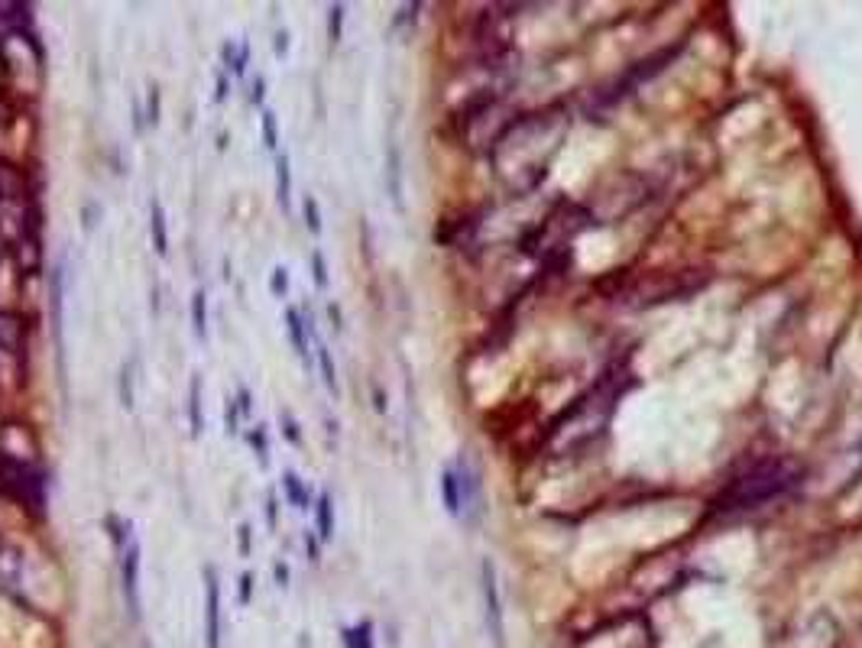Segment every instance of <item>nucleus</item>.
Listing matches in <instances>:
<instances>
[{"instance_id":"f257e3e1","label":"nucleus","mask_w":862,"mask_h":648,"mask_svg":"<svg viewBox=\"0 0 862 648\" xmlns=\"http://www.w3.org/2000/svg\"><path fill=\"white\" fill-rule=\"evenodd\" d=\"M571 117L561 108H541L513 117L493 140V175L509 195L536 192L568 137Z\"/></svg>"},{"instance_id":"f03ea898","label":"nucleus","mask_w":862,"mask_h":648,"mask_svg":"<svg viewBox=\"0 0 862 648\" xmlns=\"http://www.w3.org/2000/svg\"><path fill=\"white\" fill-rule=\"evenodd\" d=\"M616 399H619V386H613V379L606 377L603 382H596L584 399H578V402L551 425V434H548L551 451H558V454H574V451H581V447H584L588 441H593V438L600 434V429L606 425V419H610Z\"/></svg>"},{"instance_id":"7ed1b4c3","label":"nucleus","mask_w":862,"mask_h":648,"mask_svg":"<svg viewBox=\"0 0 862 648\" xmlns=\"http://www.w3.org/2000/svg\"><path fill=\"white\" fill-rule=\"evenodd\" d=\"M798 480H801V471L791 461H765V464H755L743 477H736L713 506H716V512L755 509V506H765V503L785 496L788 489L798 486Z\"/></svg>"},{"instance_id":"20e7f679","label":"nucleus","mask_w":862,"mask_h":648,"mask_svg":"<svg viewBox=\"0 0 862 648\" xmlns=\"http://www.w3.org/2000/svg\"><path fill=\"white\" fill-rule=\"evenodd\" d=\"M581 217H584V212H581L578 205L561 202V205H558L551 215L545 217L529 237H522V253H529V257H541V253H554V250H561V247L574 237V230L584 227Z\"/></svg>"},{"instance_id":"39448f33","label":"nucleus","mask_w":862,"mask_h":648,"mask_svg":"<svg viewBox=\"0 0 862 648\" xmlns=\"http://www.w3.org/2000/svg\"><path fill=\"white\" fill-rule=\"evenodd\" d=\"M120 584H123V600L133 619H140V541L130 539V544L120 548Z\"/></svg>"},{"instance_id":"423d86ee","label":"nucleus","mask_w":862,"mask_h":648,"mask_svg":"<svg viewBox=\"0 0 862 648\" xmlns=\"http://www.w3.org/2000/svg\"><path fill=\"white\" fill-rule=\"evenodd\" d=\"M205 639L208 648H220V581L217 568H205Z\"/></svg>"},{"instance_id":"0eeeda50","label":"nucleus","mask_w":862,"mask_h":648,"mask_svg":"<svg viewBox=\"0 0 862 648\" xmlns=\"http://www.w3.org/2000/svg\"><path fill=\"white\" fill-rule=\"evenodd\" d=\"M481 577H484L486 629H489V639H493V646L503 648V609H499V594H496V571H493V564H489V561H484V568H481Z\"/></svg>"},{"instance_id":"6e6552de","label":"nucleus","mask_w":862,"mask_h":648,"mask_svg":"<svg viewBox=\"0 0 862 648\" xmlns=\"http://www.w3.org/2000/svg\"><path fill=\"white\" fill-rule=\"evenodd\" d=\"M441 499H444V509L451 516L464 512V486H461L457 467H444V474H441Z\"/></svg>"},{"instance_id":"1a4fd4ad","label":"nucleus","mask_w":862,"mask_h":648,"mask_svg":"<svg viewBox=\"0 0 862 648\" xmlns=\"http://www.w3.org/2000/svg\"><path fill=\"white\" fill-rule=\"evenodd\" d=\"M285 324H289V337H292L295 354L302 357V364H309V334H312L309 324L312 322H305L299 309H285Z\"/></svg>"},{"instance_id":"9d476101","label":"nucleus","mask_w":862,"mask_h":648,"mask_svg":"<svg viewBox=\"0 0 862 648\" xmlns=\"http://www.w3.org/2000/svg\"><path fill=\"white\" fill-rule=\"evenodd\" d=\"M150 237H153V247H157V253L165 257L169 253V220H165V208H162V202H150Z\"/></svg>"},{"instance_id":"9b49d317","label":"nucleus","mask_w":862,"mask_h":648,"mask_svg":"<svg viewBox=\"0 0 862 648\" xmlns=\"http://www.w3.org/2000/svg\"><path fill=\"white\" fill-rule=\"evenodd\" d=\"M276 202H279L282 208L292 205V165H289V156H285V153L276 160Z\"/></svg>"},{"instance_id":"f8f14e48","label":"nucleus","mask_w":862,"mask_h":648,"mask_svg":"<svg viewBox=\"0 0 862 648\" xmlns=\"http://www.w3.org/2000/svg\"><path fill=\"white\" fill-rule=\"evenodd\" d=\"M315 526H319V539L331 541V536H334V503H331L327 493L319 496V506H315Z\"/></svg>"},{"instance_id":"ddd939ff","label":"nucleus","mask_w":862,"mask_h":648,"mask_svg":"<svg viewBox=\"0 0 862 648\" xmlns=\"http://www.w3.org/2000/svg\"><path fill=\"white\" fill-rule=\"evenodd\" d=\"M188 422H192V434L198 438L205 422H202V379L192 377V386H188Z\"/></svg>"},{"instance_id":"4468645a","label":"nucleus","mask_w":862,"mask_h":648,"mask_svg":"<svg viewBox=\"0 0 862 648\" xmlns=\"http://www.w3.org/2000/svg\"><path fill=\"white\" fill-rule=\"evenodd\" d=\"M247 62H250V43H240V46H234V43H224V68H227V72H234V75H244Z\"/></svg>"},{"instance_id":"2eb2a0df","label":"nucleus","mask_w":862,"mask_h":648,"mask_svg":"<svg viewBox=\"0 0 862 648\" xmlns=\"http://www.w3.org/2000/svg\"><path fill=\"white\" fill-rule=\"evenodd\" d=\"M282 489H285V499L295 506V509H309V489L302 486V480L295 474H282Z\"/></svg>"},{"instance_id":"dca6fc26","label":"nucleus","mask_w":862,"mask_h":648,"mask_svg":"<svg viewBox=\"0 0 862 648\" xmlns=\"http://www.w3.org/2000/svg\"><path fill=\"white\" fill-rule=\"evenodd\" d=\"M192 327H195V337H205L208 334V302H205V289H198L192 295Z\"/></svg>"},{"instance_id":"f3484780","label":"nucleus","mask_w":862,"mask_h":648,"mask_svg":"<svg viewBox=\"0 0 862 648\" xmlns=\"http://www.w3.org/2000/svg\"><path fill=\"white\" fill-rule=\"evenodd\" d=\"M344 646L347 648H374V626L360 623L354 629H344Z\"/></svg>"},{"instance_id":"a211bd4d","label":"nucleus","mask_w":862,"mask_h":648,"mask_svg":"<svg viewBox=\"0 0 862 648\" xmlns=\"http://www.w3.org/2000/svg\"><path fill=\"white\" fill-rule=\"evenodd\" d=\"M344 13H347L344 3H331V7H327V40H331V46L341 43V33H344Z\"/></svg>"},{"instance_id":"6ab92c4d","label":"nucleus","mask_w":862,"mask_h":648,"mask_svg":"<svg viewBox=\"0 0 862 648\" xmlns=\"http://www.w3.org/2000/svg\"><path fill=\"white\" fill-rule=\"evenodd\" d=\"M319 367H322V379L324 386L331 389V392H337V370H334V360H331V350L319 344Z\"/></svg>"},{"instance_id":"aec40b11","label":"nucleus","mask_w":862,"mask_h":648,"mask_svg":"<svg viewBox=\"0 0 862 648\" xmlns=\"http://www.w3.org/2000/svg\"><path fill=\"white\" fill-rule=\"evenodd\" d=\"M302 215H305V227H309L312 234H322V208H319V198L305 195V202H302Z\"/></svg>"},{"instance_id":"412c9836","label":"nucleus","mask_w":862,"mask_h":648,"mask_svg":"<svg viewBox=\"0 0 862 648\" xmlns=\"http://www.w3.org/2000/svg\"><path fill=\"white\" fill-rule=\"evenodd\" d=\"M120 406L133 409V367L120 370Z\"/></svg>"},{"instance_id":"4be33fe9","label":"nucleus","mask_w":862,"mask_h":648,"mask_svg":"<svg viewBox=\"0 0 862 648\" xmlns=\"http://www.w3.org/2000/svg\"><path fill=\"white\" fill-rule=\"evenodd\" d=\"M250 444H254V451L260 454V464L270 467V441H267V429L257 425V432H250Z\"/></svg>"},{"instance_id":"5701e85b","label":"nucleus","mask_w":862,"mask_h":648,"mask_svg":"<svg viewBox=\"0 0 862 648\" xmlns=\"http://www.w3.org/2000/svg\"><path fill=\"white\" fill-rule=\"evenodd\" d=\"M270 292L276 299H282V295L289 292V270H285V267H276V270H272Z\"/></svg>"},{"instance_id":"b1692460","label":"nucleus","mask_w":862,"mask_h":648,"mask_svg":"<svg viewBox=\"0 0 862 648\" xmlns=\"http://www.w3.org/2000/svg\"><path fill=\"white\" fill-rule=\"evenodd\" d=\"M224 425H227V434L240 432V406H237V399H227V409H224Z\"/></svg>"},{"instance_id":"393cba45","label":"nucleus","mask_w":862,"mask_h":648,"mask_svg":"<svg viewBox=\"0 0 862 648\" xmlns=\"http://www.w3.org/2000/svg\"><path fill=\"white\" fill-rule=\"evenodd\" d=\"M312 276H315V285H319V289H327V267H324L322 250L312 253Z\"/></svg>"},{"instance_id":"a878e982","label":"nucleus","mask_w":862,"mask_h":648,"mask_svg":"<svg viewBox=\"0 0 862 648\" xmlns=\"http://www.w3.org/2000/svg\"><path fill=\"white\" fill-rule=\"evenodd\" d=\"M263 140H267L270 150H276V143H279V133H276V114H272V110H263Z\"/></svg>"},{"instance_id":"bb28decb","label":"nucleus","mask_w":862,"mask_h":648,"mask_svg":"<svg viewBox=\"0 0 862 648\" xmlns=\"http://www.w3.org/2000/svg\"><path fill=\"white\" fill-rule=\"evenodd\" d=\"M160 110H162V95L157 88H150V98H147V120L157 127L160 123Z\"/></svg>"},{"instance_id":"cd10ccee","label":"nucleus","mask_w":862,"mask_h":648,"mask_svg":"<svg viewBox=\"0 0 862 648\" xmlns=\"http://www.w3.org/2000/svg\"><path fill=\"white\" fill-rule=\"evenodd\" d=\"M272 53L279 55V58H285V55H289V30H279V33H276Z\"/></svg>"},{"instance_id":"c85d7f7f","label":"nucleus","mask_w":862,"mask_h":648,"mask_svg":"<svg viewBox=\"0 0 862 648\" xmlns=\"http://www.w3.org/2000/svg\"><path fill=\"white\" fill-rule=\"evenodd\" d=\"M282 429H285V438H289L292 444H299V441H302L299 425H295V419H292V415H282Z\"/></svg>"},{"instance_id":"c756f323","label":"nucleus","mask_w":862,"mask_h":648,"mask_svg":"<svg viewBox=\"0 0 862 648\" xmlns=\"http://www.w3.org/2000/svg\"><path fill=\"white\" fill-rule=\"evenodd\" d=\"M263 98H267V78H260V75H257V82H254V91H250V101H254V105H263Z\"/></svg>"},{"instance_id":"7c9ffc66","label":"nucleus","mask_w":862,"mask_h":648,"mask_svg":"<svg viewBox=\"0 0 862 648\" xmlns=\"http://www.w3.org/2000/svg\"><path fill=\"white\" fill-rule=\"evenodd\" d=\"M217 105L227 101V72H217V91H215Z\"/></svg>"},{"instance_id":"2f4dec72","label":"nucleus","mask_w":862,"mask_h":648,"mask_svg":"<svg viewBox=\"0 0 862 648\" xmlns=\"http://www.w3.org/2000/svg\"><path fill=\"white\" fill-rule=\"evenodd\" d=\"M250 539H254V529L250 526H240V554L250 558Z\"/></svg>"},{"instance_id":"473e14b6","label":"nucleus","mask_w":862,"mask_h":648,"mask_svg":"<svg viewBox=\"0 0 862 648\" xmlns=\"http://www.w3.org/2000/svg\"><path fill=\"white\" fill-rule=\"evenodd\" d=\"M250 594H254V577L244 574V577H240V603H244V606L250 603Z\"/></svg>"},{"instance_id":"72a5a7b5","label":"nucleus","mask_w":862,"mask_h":648,"mask_svg":"<svg viewBox=\"0 0 862 648\" xmlns=\"http://www.w3.org/2000/svg\"><path fill=\"white\" fill-rule=\"evenodd\" d=\"M237 406H240V415H250V409H254V402H250V389H240Z\"/></svg>"},{"instance_id":"f704fd0d","label":"nucleus","mask_w":862,"mask_h":648,"mask_svg":"<svg viewBox=\"0 0 862 648\" xmlns=\"http://www.w3.org/2000/svg\"><path fill=\"white\" fill-rule=\"evenodd\" d=\"M276 512H279V503H276V493H270V499H267V522H270V529H276Z\"/></svg>"},{"instance_id":"c9c22d12","label":"nucleus","mask_w":862,"mask_h":648,"mask_svg":"<svg viewBox=\"0 0 862 648\" xmlns=\"http://www.w3.org/2000/svg\"><path fill=\"white\" fill-rule=\"evenodd\" d=\"M272 574H276V584H279V587H289V568H285V564H276Z\"/></svg>"}]
</instances>
